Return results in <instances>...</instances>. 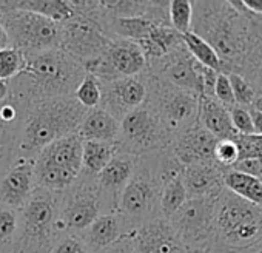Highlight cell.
I'll return each instance as SVG.
<instances>
[{"label":"cell","instance_id":"obj_32","mask_svg":"<svg viewBox=\"0 0 262 253\" xmlns=\"http://www.w3.org/2000/svg\"><path fill=\"white\" fill-rule=\"evenodd\" d=\"M19 231V212L0 205V253H14Z\"/></svg>","mask_w":262,"mask_h":253},{"label":"cell","instance_id":"obj_46","mask_svg":"<svg viewBox=\"0 0 262 253\" xmlns=\"http://www.w3.org/2000/svg\"><path fill=\"white\" fill-rule=\"evenodd\" d=\"M7 48H11V44H10V37L5 31V28L0 24V51L2 50H7Z\"/></svg>","mask_w":262,"mask_h":253},{"label":"cell","instance_id":"obj_51","mask_svg":"<svg viewBox=\"0 0 262 253\" xmlns=\"http://www.w3.org/2000/svg\"><path fill=\"white\" fill-rule=\"evenodd\" d=\"M259 181H260V182H262V175H260V178H259Z\"/></svg>","mask_w":262,"mask_h":253},{"label":"cell","instance_id":"obj_26","mask_svg":"<svg viewBox=\"0 0 262 253\" xmlns=\"http://www.w3.org/2000/svg\"><path fill=\"white\" fill-rule=\"evenodd\" d=\"M182 44V36L171 27L155 25L150 33L139 42V47L142 48L147 62H151L165 57L167 54L179 48Z\"/></svg>","mask_w":262,"mask_h":253},{"label":"cell","instance_id":"obj_20","mask_svg":"<svg viewBox=\"0 0 262 253\" xmlns=\"http://www.w3.org/2000/svg\"><path fill=\"white\" fill-rule=\"evenodd\" d=\"M34 188L33 159H17L0 178V205L19 212Z\"/></svg>","mask_w":262,"mask_h":253},{"label":"cell","instance_id":"obj_27","mask_svg":"<svg viewBox=\"0 0 262 253\" xmlns=\"http://www.w3.org/2000/svg\"><path fill=\"white\" fill-rule=\"evenodd\" d=\"M8 8L30 11L47 19H51L57 24H63L74 16L71 0H5Z\"/></svg>","mask_w":262,"mask_h":253},{"label":"cell","instance_id":"obj_10","mask_svg":"<svg viewBox=\"0 0 262 253\" xmlns=\"http://www.w3.org/2000/svg\"><path fill=\"white\" fill-rule=\"evenodd\" d=\"M173 136L151 107L144 102L119 122L116 150L131 156H147L170 149Z\"/></svg>","mask_w":262,"mask_h":253},{"label":"cell","instance_id":"obj_23","mask_svg":"<svg viewBox=\"0 0 262 253\" xmlns=\"http://www.w3.org/2000/svg\"><path fill=\"white\" fill-rule=\"evenodd\" d=\"M131 233L133 231L126 225L123 218L117 212H114V213H105L97 216L79 236L91 251H97L116 242L122 236Z\"/></svg>","mask_w":262,"mask_h":253},{"label":"cell","instance_id":"obj_31","mask_svg":"<svg viewBox=\"0 0 262 253\" xmlns=\"http://www.w3.org/2000/svg\"><path fill=\"white\" fill-rule=\"evenodd\" d=\"M188 199L187 190L182 181V175L176 176L170 182H167L162 188L161 195V216L170 219Z\"/></svg>","mask_w":262,"mask_h":253},{"label":"cell","instance_id":"obj_42","mask_svg":"<svg viewBox=\"0 0 262 253\" xmlns=\"http://www.w3.org/2000/svg\"><path fill=\"white\" fill-rule=\"evenodd\" d=\"M217 74H219L217 71H214V70H211V68H207V67H204V65H201L199 76H201V90H202V96L213 97ZM202 96H201V97H202Z\"/></svg>","mask_w":262,"mask_h":253},{"label":"cell","instance_id":"obj_39","mask_svg":"<svg viewBox=\"0 0 262 253\" xmlns=\"http://www.w3.org/2000/svg\"><path fill=\"white\" fill-rule=\"evenodd\" d=\"M51 253H93L79 235H63Z\"/></svg>","mask_w":262,"mask_h":253},{"label":"cell","instance_id":"obj_35","mask_svg":"<svg viewBox=\"0 0 262 253\" xmlns=\"http://www.w3.org/2000/svg\"><path fill=\"white\" fill-rule=\"evenodd\" d=\"M227 76H228V80H230V85H231V90H233L236 105L250 110L254 99L259 94L256 87L251 82H248L247 79H244L242 76H239V74H227Z\"/></svg>","mask_w":262,"mask_h":253},{"label":"cell","instance_id":"obj_22","mask_svg":"<svg viewBox=\"0 0 262 253\" xmlns=\"http://www.w3.org/2000/svg\"><path fill=\"white\" fill-rule=\"evenodd\" d=\"M224 172L216 162L187 165L182 172V181L188 198H211L224 188Z\"/></svg>","mask_w":262,"mask_h":253},{"label":"cell","instance_id":"obj_2","mask_svg":"<svg viewBox=\"0 0 262 253\" xmlns=\"http://www.w3.org/2000/svg\"><path fill=\"white\" fill-rule=\"evenodd\" d=\"M83 67L60 48L24 57L20 73L8 82L10 97L24 108L34 102L73 97L85 77Z\"/></svg>","mask_w":262,"mask_h":253},{"label":"cell","instance_id":"obj_11","mask_svg":"<svg viewBox=\"0 0 262 253\" xmlns=\"http://www.w3.org/2000/svg\"><path fill=\"white\" fill-rule=\"evenodd\" d=\"M214 199L188 198L185 204L168 219L188 253H210L213 241Z\"/></svg>","mask_w":262,"mask_h":253},{"label":"cell","instance_id":"obj_47","mask_svg":"<svg viewBox=\"0 0 262 253\" xmlns=\"http://www.w3.org/2000/svg\"><path fill=\"white\" fill-rule=\"evenodd\" d=\"M10 96V87H8V82L5 80H0V103L5 102Z\"/></svg>","mask_w":262,"mask_h":253},{"label":"cell","instance_id":"obj_37","mask_svg":"<svg viewBox=\"0 0 262 253\" xmlns=\"http://www.w3.org/2000/svg\"><path fill=\"white\" fill-rule=\"evenodd\" d=\"M213 159L214 162L222 167V168H231L239 159V152L237 145L234 141H217L214 152H213Z\"/></svg>","mask_w":262,"mask_h":253},{"label":"cell","instance_id":"obj_34","mask_svg":"<svg viewBox=\"0 0 262 253\" xmlns=\"http://www.w3.org/2000/svg\"><path fill=\"white\" fill-rule=\"evenodd\" d=\"M100 82L93 76V74H85V77L82 79V82L79 83L76 93H74V99L86 110H93L97 108L100 103Z\"/></svg>","mask_w":262,"mask_h":253},{"label":"cell","instance_id":"obj_48","mask_svg":"<svg viewBox=\"0 0 262 253\" xmlns=\"http://www.w3.org/2000/svg\"><path fill=\"white\" fill-rule=\"evenodd\" d=\"M253 85L256 87L257 93H262V60H260V65H259L257 71H256V76H254Z\"/></svg>","mask_w":262,"mask_h":253},{"label":"cell","instance_id":"obj_18","mask_svg":"<svg viewBox=\"0 0 262 253\" xmlns=\"http://www.w3.org/2000/svg\"><path fill=\"white\" fill-rule=\"evenodd\" d=\"M136 253H188L168 219L156 218L131 233Z\"/></svg>","mask_w":262,"mask_h":253},{"label":"cell","instance_id":"obj_40","mask_svg":"<svg viewBox=\"0 0 262 253\" xmlns=\"http://www.w3.org/2000/svg\"><path fill=\"white\" fill-rule=\"evenodd\" d=\"M213 97L219 103H222L227 110H231L233 107H236L234 96H233V90H231V85H230V80H228V76L227 74H224V73H219L217 74Z\"/></svg>","mask_w":262,"mask_h":253},{"label":"cell","instance_id":"obj_44","mask_svg":"<svg viewBox=\"0 0 262 253\" xmlns=\"http://www.w3.org/2000/svg\"><path fill=\"white\" fill-rule=\"evenodd\" d=\"M244 8L257 17H262V0H242Z\"/></svg>","mask_w":262,"mask_h":253},{"label":"cell","instance_id":"obj_43","mask_svg":"<svg viewBox=\"0 0 262 253\" xmlns=\"http://www.w3.org/2000/svg\"><path fill=\"white\" fill-rule=\"evenodd\" d=\"M93 253H136L135 247H133V239H131V235L122 236L120 239H117L116 242L110 244L108 247H103L97 251Z\"/></svg>","mask_w":262,"mask_h":253},{"label":"cell","instance_id":"obj_38","mask_svg":"<svg viewBox=\"0 0 262 253\" xmlns=\"http://www.w3.org/2000/svg\"><path fill=\"white\" fill-rule=\"evenodd\" d=\"M230 117H231L233 129L236 130L237 135H244V136L254 135V126H253V119H251L250 110L236 105L230 110Z\"/></svg>","mask_w":262,"mask_h":253},{"label":"cell","instance_id":"obj_16","mask_svg":"<svg viewBox=\"0 0 262 253\" xmlns=\"http://www.w3.org/2000/svg\"><path fill=\"white\" fill-rule=\"evenodd\" d=\"M199 70H201V64H198L191 57L185 44H182L179 48H176L165 57L159 60L147 62L145 71L170 82L174 87L191 91L201 97L202 90H201Z\"/></svg>","mask_w":262,"mask_h":253},{"label":"cell","instance_id":"obj_25","mask_svg":"<svg viewBox=\"0 0 262 253\" xmlns=\"http://www.w3.org/2000/svg\"><path fill=\"white\" fill-rule=\"evenodd\" d=\"M82 141H97L116 144L119 135V120L102 108H93L88 111L76 133Z\"/></svg>","mask_w":262,"mask_h":253},{"label":"cell","instance_id":"obj_3","mask_svg":"<svg viewBox=\"0 0 262 253\" xmlns=\"http://www.w3.org/2000/svg\"><path fill=\"white\" fill-rule=\"evenodd\" d=\"M88 111L74 97L45 99L27 107L20 126L17 159H34L51 142L76 135Z\"/></svg>","mask_w":262,"mask_h":253},{"label":"cell","instance_id":"obj_30","mask_svg":"<svg viewBox=\"0 0 262 253\" xmlns=\"http://www.w3.org/2000/svg\"><path fill=\"white\" fill-rule=\"evenodd\" d=\"M182 40H184L188 53L191 54V57L198 64H201V65H204L207 68H211V70H214L217 73H222L221 59L217 57L216 51L204 39H201L199 36H196L194 33L190 31V33L182 36Z\"/></svg>","mask_w":262,"mask_h":253},{"label":"cell","instance_id":"obj_41","mask_svg":"<svg viewBox=\"0 0 262 253\" xmlns=\"http://www.w3.org/2000/svg\"><path fill=\"white\" fill-rule=\"evenodd\" d=\"M231 170L253 176V178H260L262 175V159L259 158H251V159H239L234 165H231Z\"/></svg>","mask_w":262,"mask_h":253},{"label":"cell","instance_id":"obj_45","mask_svg":"<svg viewBox=\"0 0 262 253\" xmlns=\"http://www.w3.org/2000/svg\"><path fill=\"white\" fill-rule=\"evenodd\" d=\"M251 113V119H253V126H254V135H260L262 136V113L250 110Z\"/></svg>","mask_w":262,"mask_h":253},{"label":"cell","instance_id":"obj_13","mask_svg":"<svg viewBox=\"0 0 262 253\" xmlns=\"http://www.w3.org/2000/svg\"><path fill=\"white\" fill-rule=\"evenodd\" d=\"M113 39L91 17L76 14L62 24L60 50L77 60L82 67L102 57Z\"/></svg>","mask_w":262,"mask_h":253},{"label":"cell","instance_id":"obj_17","mask_svg":"<svg viewBox=\"0 0 262 253\" xmlns=\"http://www.w3.org/2000/svg\"><path fill=\"white\" fill-rule=\"evenodd\" d=\"M138 164V158L128 153L117 152L103 170L96 176L100 190V208L102 215L114 213L117 210L120 193L131 179Z\"/></svg>","mask_w":262,"mask_h":253},{"label":"cell","instance_id":"obj_21","mask_svg":"<svg viewBox=\"0 0 262 253\" xmlns=\"http://www.w3.org/2000/svg\"><path fill=\"white\" fill-rule=\"evenodd\" d=\"M25 108L10 96L0 103V178L19 158V136Z\"/></svg>","mask_w":262,"mask_h":253},{"label":"cell","instance_id":"obj_50","mask_svg":"<svg viewBox=\"0 0 262 253\" xmlns=\"http://www.w3.org/2000/svg\"><path fill=\"white\" fill-rule=\"evenodd\" d=\"M250 110H254V111L262 113V93H259V94H257V97L254 99V102H253V105H251V108H250Z\"/></svg>","mask_w":262,"mask_h":253},{"label":"cell","instance_id":"obj_28","mask_svg":"<svg viewBox=\"0 0 262 253\" xmlns=\"http://www.w3.org/2000/svg\"><path fill=\"white\" fill-rule=\"evenodd\" d=\"M224 187L247 202L262 205V182L257 178L227 168L224 172Z\"/></svg>","mask_w":262,"mask_h":253},{"label":"cell","instance_id":"obj_8","mask_svg":"<svg viewBox=\"0 0 262 253\" xmlns=\"http://www.w3.org/2000/svg\"><path fill=\"white\" fill-rule=\"evenodd\" d=\"M0 24L10 37L11 48L17 50L24 57L60 47L62 24L43 16L13 10L5 2H0Z\"/></svg>","mask_w":262,"mask_h":253},{"label":"cell","instance_id":"obj_1","mask_svg":"<svg viewBox=\"0 0 262 253\" xmlns=\"http://www.w3.org/2000/svg\"><path fill=\"white\" fill-rule=\"evenodd\" d=\"M191 33L204 39L222 62L224 74H239L253 83L262 60V17L242 2H191Z\"/></svg>","mask_w":262,"mask_h":253},{"label":"cell","instance_id":"obj_12","mask_svg":"<svg viewBox=\"0 0 262 253\" xmlns=\"http://www.w3.org/2000/svg\"><path fill=\"white\" fill-rule=\"evenodd\" d=\"M100 215V190L97 179L82 172L77 181L62 192L60 218L65 233L80 235Z\"/></svg>","mask_w":262,"mask_h":253},{"label":"cell","instance_id":"obj_5","mask_svg":"<svg viewBox=\"0 0 262 253\" xmlns=\"http://www.w3.org/2000/svg\"><path fill=\"white\" fill-rule=\"evenodd\" d=\"M62 192L34 188L19 210V231L14 253H51L67 235L62 218Z\"/></svg>","mask_w":262,"mask_h":253},{"label":"cell","instance_id":"obj_7","mask_svg":"<svg viewBox=\"0 0 262 253\" xmlns=\"http://www.w3.org/2000/svg\"><path fill=\"white\" fill-rule=\"evenodd\" d=\"M82 144L77 135H70L42 149L33 159L36 188H70L82 173Z\"/></svg>","mask_w":262,"mask_h":253},{"label":"cell","instance_id":"obj_15","mask_svg":"<svg viewBox=\"0 0 262 253\" xmlns=\"http://www.w3.org/2000/svg\"><path fill=\"white\" fill-rule=\"evenodd\" d=\"M100 94L99 108L105 110L120 122L126 114L139 108L147 100L145 71L139 76L100 83Z\"/></svg>","mask_w":262,"mask_h":253},{"label":"cell","instance_id":"obj_36","mask_svg":"<svg viewBox=\"0 0 262 253\" xmlns=\"http://www.w3.org/2000/svg\"><path fill=\"white\" fill-rule=\"evenodd\" d=\"M24 67V56L14 50L7 48L0 51V80L10 82L13 77H16Z\"/></svg>","mask_w":262,"mask_h":253},{"label":"cell","instance_id":"obj_24","mask_svg":"<svg viewBox=\"0 0 262 253\" xmlns=\"http://www.w3.org/2000/svg\"><path fill=\"white\" fill-rule=\"evenodd\" d=\"M199 123L217 141H234L237 138L231 123L230 110L214 97L202 96L199 99Z\"/></svg>","mask_w":262,"mask_h":253},{"label":"cell","instance_id":"obj_49","mask_svg":"<svg viewBox=\"0 0 262 253\" xmlns=\"http://www.w3.org/2000/svg\"><path fill=\"white\" fill-rule=\"evenodd\" d=\"M236 253H262V239L257 241L256 244L250 245L248 248H244L241 251H236Z\"/></svg>","mask_w":262,"mask_h":253},{"label":"cell","instance_id":"obj_14","mask_svg":"<svg viewBox=\"0 0 262 253\" xmlns=\"http://www.w3.org/2000/svg\"><path fill=\"white\" fill-rule=\"evenodd\" d=\"M85 73L93 74L100 83L122 77L139 76L147 70V57L139 44L125 39H113L106 53L83 65Z\"/></svg>","mask_w":262,"mask_h":253},{"label":"cell","instance_id":"obj_4","mask_svg":"<svg viewBox=\"0 0 262 253\" xmlns=\"http://www.w3.org/2000/svg\"><path fill=\"white\" fill-rule=\"evenodd\" d=\"M262 239V205L247 202L225 187L214 199L210 253H236Z\"/></svg>","mask_w":262,"mask_h":253},{"label":"cell","instance_id":"obj_9","mask_svg":"<svg viewBox=\"0 0 262 253\" xmlns=\"http://www.w3.org/2000/svg\"><path fill=\"white\" fill-rule=\"evenodd\" d=\"M147 103L158 114L173 139L199 122V96L145 71Z\"/></svg>","mask_w":262,"mask_h":253},{"label":"cell","instance_id":"obj_29","mask_svg":"<svg viewBox=\"0 0 262 253\" xmlns=\"http://www.w3.org/2000/svg\"><path fill=\"white\" fill-rule=\"evenodd\" d=\"M116 153V145L97 141H83L82 144V172L97 176Z\"/></svg>","mask_w":262,"mask_h":253},{"label":"cell","instance_id":"obj_33","mask_svg":"<svg viewBox=\"0 0 262 253\" xmlns=\"http://www.w3.org/2000/svg\"><path fill=\"white\" fill-rule=\"evenodd\" d=\"M170 17V27L178 31L181 36L191 31V22H193V5L188 0H173L170 2L168 10Z\"/></svg>","mask_w":262,"mask_h":253},{"label":"cell","instance_id":"obj_19","mask_svg":"<svg viewBox=\"0 0 262 253\" xmlns=\"http://www.w3.org/2000/svg\"><path fill=\"white\" fill-rule=\"evenodd\" d=\"M216 142L217 139L198 122L173 139L170 150L184 167L211 164Z\"/></svg>","mask_w":262,"mask_h":253},{"label":"cell","instance_id":"obj_6","mask_svg":"<svg viewBox=\"0 0 262 253\" xmlns=\"http://www.w3.org/2000/svg\"><path fill=\"white\" fill-rule=\"evenodd\" d=\"M158 153L138 158L135 173L120 193L116 212L123 218L131 231L148 221L162 218L161 195L164 182L158 170Z\"/></svg>","mask_w":262,"mask_h":253}]
</instances>
